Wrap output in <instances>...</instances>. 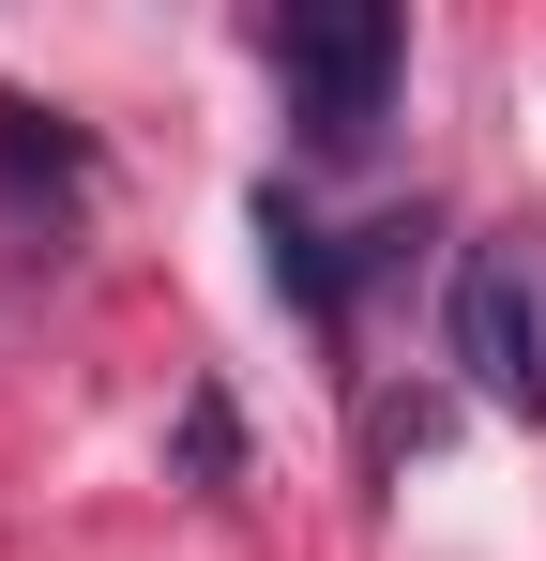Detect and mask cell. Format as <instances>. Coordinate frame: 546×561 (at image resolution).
<instances>
[{
  "mask_svg": "<svg viewBox=\"0 0 546 561\" xmlns=\"http://www.w3.org/2000/svg\"><path fill=\"white\" fill-rule=\"evenodd\" d=\"M273 77H288V122L319 168H350L364 137L395 122V77H410V15L395 0H304L273 15Z\"/></svg>",
  "mask_w": 546,
  "mask_h": 561,
  "instance_id": "cell-1",
  "label": "cell"
},
{
  "mask_svg": "<svg viewBox=\"0 0 546 561\" xmlns=\"http://www.w3.org/2000/svg\"><path fill=\"white\" fill-rule=\"evenodd\" d=\"M259 243H273V288H288L304 319H350V288L379 274L410 228H364V243H334V228H319V213H304L288 183H259Z\"/></svg>",
  "mask_w": 546,
  "mask_h": 561,
  "instance_id": "cell-3",
  "label": "cell"
},
{
  "mask_svg": "<svg viewBox=\"0 0 546 561\" xmlns=\"http://www.w3.org/2000/svg\"><path fill=\"white\" fill-rule=\"evenodd\" d=\"M228 470H243V425H228V394L197 379V394H182V485H228Z\"/></svg>",
  "mask_w": 546,
  "mask_h": 561,
  "instance_id": "cell-5",
  "label": "cell"
},
{
  "mask_svg": "<svg viewBox=\"0 0 546 561\" xmlns=\"http://www.w3.org/2000/svg\"><path fill=\"white\" fill-rule=\"evenodd\" d=\"M0 183H15V197H31V183H61V197H77V183H91V137L61 122V106L0 92Z\"/></svg>",
  "mask_w": 546,
  "mask_h": 561,
  "instance_id": "cell-4",
  "label": "cell"
},
{
  "mask_svg": "<svg viewBox=\"0 0 546 561\" xmlns=\"http://www.w3.org/2000/svg\"><path fill=\"white\" fill-rule=\"evenodd\" d=\"M455 379L486 394V410H516V425H546V228H486L470 259H455Z\"/></svg>",
  "mask_w": 546,
  "mask_h": 561,
  "instance_id": "cell-2",
  "label": "cell"
}]
</instances>
